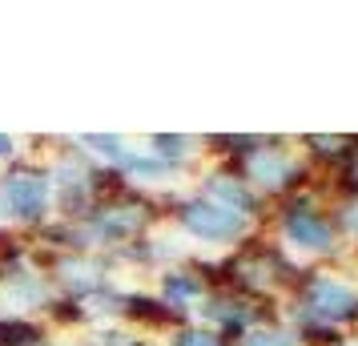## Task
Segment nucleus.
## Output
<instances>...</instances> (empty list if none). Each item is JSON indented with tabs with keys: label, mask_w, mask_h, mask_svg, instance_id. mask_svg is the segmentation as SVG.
<instances>
[{
	"label": "nucleus",
	"mask_w": 358,
	"mask_h": 346,
	"mask_svg": "<svg viewBox=\"0 0 358 346\" xmlns=\"http://www.w3.org/2000/svg\"><path fill=\"white\" fill-rule=\"evenodd\" d=\"M358 318V290L338 278L310 274L302 286V326H338Z\"/></svg>",
	"instance_id": "1"
},
{
	"label": "nucleus",
	"mask_w": 358,
	"mask_h": 346,
	"mask_svg": "<svg viewBox=\"0 0 358 346\" xmlns=\"http://www.w3.org/2000/svg\"><path fill=\"white\" fill-rule=\"evenodd\" d=\"M0 206H4V214L36 222L45 214V206H49V173H41V169H13V173H4Z\"/></svg>",
	"instance_id": "2"
},
{
	"label": "nucleus",
	"mask_w": 358,
	"mask_h": 346,
	"mask_svg": "<svg viewBox=\"0 0 358 346\" xmlns=\"http://www.w3.org/2000/svg\"><path fill=\"white\" fill-rule=\"evenodd\" d=\"M245 173H250L266 194H278V189H286V185L302 182V169H298V161L290 157V149L282 145V141H262V145L245 157Z\"/></svg>",
	"instance_id": "3"
},
{
	"label": "nucleus",
	"mask_w": 358,
	"mask_h": 346,
	"mask_svg": "<svg viewBox=\"0 0 358 346\" xmlns=\"http://www.w3.org/2000/svg\"><path fill=\"white\" fill-rule=\"evenodd\" d=\"M181 226L194 233V238H206V242H229V238H238L245 233V217L234 214V210H222V206H213V201H185L178 210Z\"/></svg>",
	"instance_id": "4"
},
{
	"label": "nucleus",
	"mask_w": 358,
	"mask_h": 346,
	"mask_svg": "<svg viewBox=\"0 0 358 346\" xmlns=\"http://www.w3.org/2000/svg\"><path fill=\"white\" fill-rule=\"evenodd\" d=\"M282 230H286L290 242H298V246H306V250H318V254L334 250V226H330L314 206H306V201H290V206H286Z\"/></svg>",
	"instance_id": "5"
},
{
	"label": "nucleus",
	"mask_w": 358,
	"mask_h": 346,
	"mask_svg": "<svg viewBox=\"0 0 358 346\" xmlns=\"http://www.w3.org/2000/svg\"><path fill=\"white\" fill-rule=\"evenodd\" d=\"M145 226V210L141 206H125V201H105V206H93L89 217H85V230L101 238V242H121V238H133V233Z\"/></svg>",
	"instance_id": "6"
},
{
	"label": "nucleus",
	"mask_w": 358,
	"mask_h": 346,
	"mask_svg": "<svg viewBox=\"0 0 358 346\" xmlns=\"http://www.w3.org/2000/svg\"><path fill=\"white\" fill-rule=\"evenodd\" d=\"M206 194H210L213 206H222V210H234V214H254L258 210V198L245 189L242 178H234V173H213L210 182H206Z\"/></svg>",
	"instance_id": "7"
},
{
	"label": "nucleus",
	"mask_w": 358,
	"mask_h": 346,
	"mask_svg": "<svg viewBox=\"0 0 358 346\" xmlns=\"http://www.w3.org/2000/svg\"><path fill=\"white\" fill-rule=\"evenodd\" d=\"M57 185H61V206L69 214H81L89 194H93V173L81 161H65L57 169Z\"/></svg>",
	"instance_id": "8"
},
{
	"label": "nucleus",
	"mask_w": 358,
	"mask_h": 346,
	"mask_svg": "<svg viewBox=\"0 0 358 346\" xmlns=\"http://www.w3.org/2000/svg\"><path fill=\"white\" fill-rule=\"evenodd\" d=\"M125 302V314H133V318H141V322H181L185 318V310L181 306H169V302H153V298L145 294H133V298H121Z\"/></svg>",
	"instance_id": "9"
},
{
	"label": "nucleus",
	"mask_w": 358,
	"mask_h": 346,
	"mask_svg": "<svg viewBox=\"0 0 358 346\" xmlns=\"http://www.w3.org/2000/svg\"><path fill=\"white\" fill-rule=\"evenodd\" d=\"M206 314H210L213 322H222L226 330H234V334H242L250 322H254V306H245V302H210L206 306Z\"/></svg>",
	"instance_id": "10"
},
{
	"label": "nucleus",
	"mask_w": 358,
	"mask_h": 346,
	"mask_svg": "<svg viewBox=\"0 0 358 346\" xmlns=\"http://www.w3.org/2000/svg\"><path fill=\"white\" fill-rule=\"evenodd\" d=\"M61 278L73 286V290H101V266L97 262H65L61 266Z\"/></svg>",
	"instance_id": "11"
},
{
	"label": "nucleus",
	"mask_w": 358,
	"mask_h": 346,
	"mask_svg": "<svg viewBox=\"0 0 358 346\" xmlns=\"http://www.w3.org/2000/svg\"><path fill=\"white\" fill-rule=\"evenodd\" d=\"M0 346H45V343H41V330L33 322L8 318V322H0Z\"/></svg>",
	"instance_id": "12"
},
{
	"label": "nucleus",
	"mask_w": 358,
	"mask_h": 346,
	"mask_svg": "<svg viewBox=\"0 0 358 346\" xmlns=\"http://www.w3.org/2000/svg\"><path fill=\"white\" fill-rule=\"evenodd\" d=\"M165 294H169V306H181L185 298L201 294V282L194 274H165Z\"/></svg>",
	"instance_id": "13"
},
{
	"label": "nucleus",
	"mask_w": 358,
	"mask_h": 346,
	"mask_svg": "<svg viewBox=\"0 0 358 346\" xmlns=\"http://www.w3.org/2000/svg\"><path fill=\"white\" fill-rule=\"evenodd\" d=\"M306 145L314 149V153H322V157H350L358 149V141H350V137H306Z\"/></svg>",
	"instance_id": "14"
},
{
	"label": "nucleus",
	"mask_w": 358,
	"mask_h": 346,
	"mask_svg": "<svg viewBox=\"0 0 358 346\" xmlns=\"http://www.w3.org/2000/svg\"><path fill=\"white\" fill-rule=\"evenodd\" d=\"M238 346H298V338L294 334H286V330H250V334H242V343Z\"/></svg>",
	"instance_id": "15"
},
{
	"label": "nucleus",
	"mask_w": 358,
	"mask_h": 346,
	"mask_svg": "<svg viewBox=\"0 0 358 346\" xmlns=\"http://www.w3.org/2000/svg\"><path fill=\"white\" fill-rule=\"evenodd\" d=\"M153 149L162 153V161H165V157H169V161H178V157L189 153V137H181V133L165 137V133H157V137H153Z\"/></svg>",
	"instance_id": "16"
},
{
	"label": "nucleus",
	"mask_w": 358,
	"mask_h": 346,
	"mask_svg": "<svg viewBox=\"0 0 358 346\" xmlns=\"http://www.w3.org/2000/svg\"><path fill=\"white\" fill-rule=\"evenodd\" d=\"M81 141H85V145H93L97 153H109V157H117V161L125 157V141H121L117 133H109V137H101V133H85Z\"/></svg>",
	"instance_id": "17"
},
{
	"label": "nucleus",
	"mask_w": 358,
	"mask_h": 346,
	"mask_svg": "<svg viewBox=\"0 0 358 346\" xmlns=\"http://www.w3.org/2000/svg\"><path fill=\"white\" fill-rule=\"evenodd\" d=\"M173 346H226V338L217 330H181Z\"/></svg>",
	"instance_id": "18"
},
{
	"label": "nucleus",
	"mask_w": 358,
	"mask_h": 346,
	"mask_svg": "<svg viewBox=\"0 0 358 346\" xmlns=\"http://www.w3.org/2000/svg\"><path fill=\"white\" fill-rule=\"evenodd\" d=\"M346 189H355V194H358V149L350 153V169H346Z\"/></svg>",
	"instance_id": "19"
},
{
	"label": "nucleus",
	"mask_w": 358,
	"mask_h": 346,
	"mask_svg": "<svg viewBox=\"0 0 358 346\" xmlns=\"http://www.w3.org/2000/svg\"><path fill=\"white\" fill-rule=\"evenodd\" d=\"M346 226H350V230L358 233V201H355V206H350V210H346Z\"/></svg>",
	"instance_id": "20"
},
{
	"label": "nucleus",
	"mask_w": 358,
	"mask_h": 346,
	"mask_svg": "<svg viewBox=\"0 0 358 346\" xmlns=\"http://www.w3.org/2000/svg\"><path fill=\"white\" fill-rule=\"evenodd\" d=\"M8 153H13V137H4V133H0V157H8Z\"/></svg>",
	"instance_id": "21"
}]
</instances>
